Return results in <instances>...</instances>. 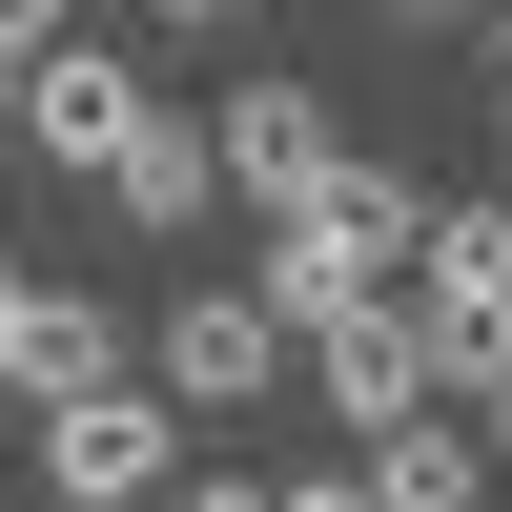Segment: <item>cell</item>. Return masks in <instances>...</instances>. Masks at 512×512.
<instances>
[{
    "label": "cell",
    "instance_id": "7c38bea8",
    "mask_svg": "<svg viewBox=\"0 0 512 512\" xmlns=\"http://www.w3.org/2000/svg\"><path fill=\"white\" fill-rule=\"evenodd\" d=\"M472 451H492V492H512V369H492V390H472Z\"/></svg>",
    "mask_w": 512,
    "mask_h": 512
},
{
    "label": "cell",
    "instance_id": "8992f818",
    "mask_svg": "<svg viewBox=\"0 0 512 512\" xmlns=\"http://www.w3.org/2000/svg\"><path fill=\"white\" fill-rule=\"evenodd\" d=\"M123 103H144V62H82V41H21V144L62 164V185H103Z\"/></svg>",
    "mask_w": 512,
    "mask_h": 512
},
{
    "label": "cell",
    "instance_id": "277c9868",
    "mask_svg": "<svg viewBox=\"0 0 512 512\" xmlns=\"http://www.w3.org/2000/svg\"><path fill=\"white\" fill-rule=\"evenodd\" d=\"M164 410H267L287 390V308L267 287H164V369H144Z\"/></svg>",
    "mask_w": 512,
    "mask_h": 512
},
{
    "label": "cell",
    "instance_id": "30bf717a",
    "mask_svg": "<svg viewBox=\"0 0 512 512\" xmlns=\"http://www.w3.org/2000/svg\"><path fill=\"white\" fill-rule=\"evenodd\" d=\"M349 492H369V512H472V492H492V451H472V410L431 390V410H390V431H369V472H349Z\"/></svg>",
    "mask_w": 512,
    "mask_h": 512
},
{
    "label": "cell",
    "instance_id": "5bb4252c",
    "mask_svg": "<svg viewBox=\"0 0 512 512\" xmlns=\"http://www.w3.org/2000/svg\"><path fill=\"white\" fill-rule=\"evenodd\" d=\"M0 144H21V41H0Z\"/></svg>",
    "mask_w": 512,
    "mask_h": 512
},
{
    "label": "cell",
    "instance_id": "ba28073f",
    "mask_svg": "<svg viewBox=\"0 0 512 512\" xmlns=\"http://www.w3.org/2000/svg\"><path fill=\"white\" fill-rule=\"evenodd\" d=\"M205 185H226V164H205V103H164V82H144L123 144H103V205H123V226H205Z\"/></svg>",
    "mask_w": 512,
    "mask_h": 512
},
{
    "label": "cell",
    "instance_id": "6da1fadb",
    "mask_svg": "<svg viewBox=\"0 0 512 512\" xmlns=\"http://www.w3.org/2000/svg\"><path fill=\"white\" fill-rule=\"evenodd\" d=\"M410 205H431V185H390V164L328 144L308 185L267 205V308H287V328H308V308H369V287L410 267Z\"/></svg>",
    "mask_w": 512,
    "mask_h": 512
},
{
    "label": "cell",
    "instance_id": "8fae6325",
    "mask_svg": "<svg viewBox=\"0 0 512 512\" xmlns=\"http://www.w3.org/2000/svg\"><path fill=\"white\" fill-rule=\"evenodd\" d=\"M267 512H369V492L349 472H267Z\"/></svg>",
    "mask_w": 512,
    "mask_h": 512
},
{
    "label": "cell",
    "instance_id": "e0dca14e",
    "mask_svg": "<svg viewBox=\"0 0 512 512\" xmlns=\"http://www.w3.org/2000/svg\"><path fill=\"white\" fill-rule=\"evenodd\" d=\"M164 21H246V0H164Z\"/></svg>",
    "mask_w": 512,
    "mask_h": 512
},
{
    "label": "cell",
    "instance_id": "9c48e42d",
    "mask_svg": "<svg viewBox=\"0 0 512 512\" xmlns=\"http://www.w3.org/2000/svg\"><path fill=\"white\" fill-rule=\"evenodd\" d=\"M205 164H226L246 205H287L328 164V103H308V82H226V103H205Z\"/></svg>",
    "mask_w": 512,
    "mask_h": 512
},
{
    "label": "cell",
    "instance_id": "2e32d148",
    "mask_svg": "<svg viewBox=\"0 0 512 512\" xmlns=\"http://www.w3.org/2000/svg\"><path fill=\"white\" fill-rule=\"evenodd\" d=\"M390 21H472V0H390Z\"/></svg>",
    "mask_w": 512,
    "mask_h": 512
},
{
    "label": "cell",
    "instance_id": "ac0fdd59",
    "mask_svg": "<svg viewBox=\"0 0 512 512\" xmlns=\"http://www.w3.org/2000/svg\"><path fill=\"white\" fill-rule=\"evenodd\" d=\"M0 287H21V246H0Z\"/></svg>",
    "mask_w": 512,
    "mask_h": 512
},
{
    "label": "cell",
    "instance_id": "52a82bcc",
    "mask_svg": "<svg viewBox=\"0 0 512 512\" xmlns=\"http://www.w3.org/2000/svg\"><path fill=\"white\" fill-rule=\"evenodd\" d=\"M103 369H123V328L103 308H82V287H0V390H21V410H62V390H103Z\"/></svg>",
    "mask_w": 512,
    "mask_h": 512
},
{
    "label": "cell",
    "instance_id": "4fadbf2b",
    "mask_svg": "<svg viewBox=\"0 0 512 512\" xmlns=\"http://www.w3.org/2000/svg\"><path fill=\"white\" fill-rule=\"evenodd\" d=\"M0 41H62V0H0Z\"/></svg>",
    "mask_w": 512,
    "mask_h": 512
},
{
    "label": "cell",
    "instance_id": "3957f363",
    "mask_svg": "<svg viewBox=\"0 0 512 512\" xmlns=\"http://www.w3.org/2000/svg\"><path fill=\"white\" fill-rule=\"evenodd\" d=\"M41 492H62V512H164V492H185V410L123 390V369L62 390V410H41Z\"/></svg>",
    "mask_w": 512,
    "mask_h": 512
},
{
    "label": "cell",
    "instance_id": "5b68a950",
    "mask_svg": "<svg viewBox=\"0 0 512 512\" xmlns=\"http://www.w3.org/2000/svg\"><path fill=\"white\" fill-rule=\"evenodd\" d=\"M287 369H308V390L349 410V431L431 410V349H410V308H390V287H369V308H308V328H287Z\"/></svg>",
    "mask_w": 512,
    "mask_h": 512
},
{
    "label": "cell",
    "instance_id": "9a60e30c",
    "mask_svg": "<svg viewBox=\"0 0 512 512\" xmlns=\"http://www.w3.org/2000/svg\"><path fill=\"white\" fill-rule=\"evenodd\" d=\"M472 21H492V82H512V0H472Z\"/></svg>",
    "mask_w": 512,
    "mask_h": 512
},
{
    "label": "cell",
    "instance_id": "7a4b0ae2",
    "mask_svg": "<svg viewBox=\"0 0 512 512\" xmlns=\"http://www.w3.org/2000/svg\"><path fill=\"white\" fill-rule=\"evenodd\" d=\"M390 308H410V349H431V390L472 410L492 369H512V205H410Z\"/></svg>",
    "mask_w": 512,
    "mask_h": 512
}]
</instances>
